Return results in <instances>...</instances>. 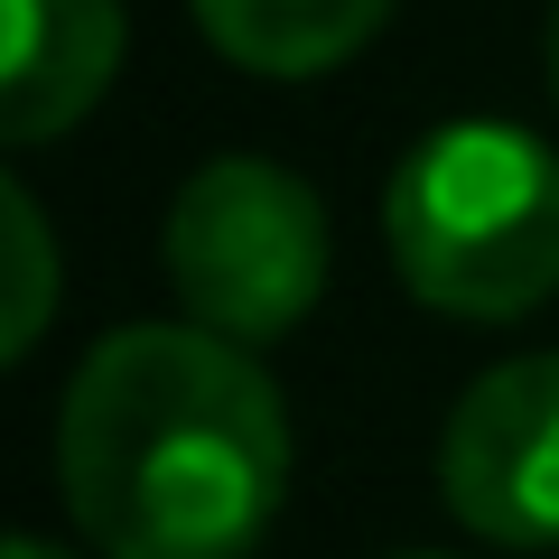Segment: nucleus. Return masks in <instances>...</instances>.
Instances as JSON below:
<instances>
[{
    "mask_svg": "<svg viewBox=\"0 0 559 559\" xmlns=\"http://www.w3.org/2000/svg\"><path fill=\"white\" fill-rule=\"evenodd\" d=\"M289 495V401L215 326H112L57 401V503L103 559H252Z\"/></svg>",
    "mask_w": 559,
    "mask_h": 559,
    "instance_id": "nucleus-1",
    "label": "nucleus"
},
{
    "mask_svg": "<svg viewBox=\"0 0 559 559\" xmlns=\"http://www.w3.org/2000/svg\"><path fill=\"white\" fill-rule=\"evenodd\" d=\"M382 242L419 308L503 326L559 289V159L513 121H448L392 168Z\"/></svg>",
    "mask_w": 559,
    "mask_h": 559,
    "instance_id": "nucleus-2",
    "label": "nucleus"
},
{
    "mask_svg": "<svg viewBox=\"0 0 559 559\" xmlns=\"http://www.w3.org/2000/svg\"><path fill=\"white\" fill-rule=\"evenodd\" d=\"M168 289L234 345H280L326 289V205L280 159H205L168 205Z\"/></svg>",
    "mask_w": 559,
    "mask_h": 559,
    "instance_id": "nucleus-3",
    "label": "nucleus"
},
{
    "mask_svg": "<svg viewBox=\"0 0 559 559\" xmlns=\"http://www.w3.org/2000/svg\"><path fill=\"white\" fill-rule=\"evenodd\" d=\"M439 495L495 550H559V355L466 382L439 429Z\"/></svg>",
    "mask_w": 559,
    "mask_h": 559,
    "instance_id": "nucleus-4",
    "label": "nucleus"
},
{
    "mask_svg": "<svg viewBox=\"0 0 559 559\" xmlns=\"http://www.w3.org/2000/svg\"><path fill=\"white\" fill-rule=\"evenodd\" d=\"M121 66V0H10L0 47V131L10 150L75 131Z\"/></svg>",
    "mask_w": 559,
    "mask_h": 559,
    "instance_id": "nucleus-5",
    "label": "nucleus"
},
{
    "mask_svg": "<svg viewBox=\"0 0 559 559\" xmlns=\"http://www.w3.org/2000/svg\"><path fill=\"white\" fill-rule=\"evenodd\" d=\"M392 20V0H197V28L252 75H326L373 28Z\"/></svg>",
    "mask_w": 559,
    "mask_h": 559,
    "instance_id": "nucleus-6",
    "label": "nucleus"
},
{
    "mask_svg": "<svg viewBox=\"0 0 559 559\" xmlns=\"http://www.w3.org/2000/svg\"><path fill=\"white\" fill-rule=\"evenodd\" d=\"M0 224H10V326H0V355H28L47 336V308H57V242H47V215L20 178L0 187Z\"/></svg>",
    "mask_w": 559,
    "mask_h": 559,
    "instance_id": "nucleus-7",
    "label": "nucleus"
},
{
    "mask_svg": "<svg viewBox=\"0 0 559 559\" xmlns=\"http://www.w3.org/2000/svg\"><path fill=\"white\" fill-rule=\"evenodd\" d=\"M0 559H75V550H57V540H28V532H20V540H10Z\"/></svg>",
    "mask_w": 559,
    "mask_h": 559,
    "instance_id": "nucleus-8",
    "label": "nucleus"
},
{
    "mask_svg": "<svg viewBox=\"0 0 559 559\" xmlns=\"http://www.w3.org/2000/svg\"><path fill=\"white\" fill-rule=\"evenodd\" d=\"M550 94H559V0H550Z\"/></svg>",
    "mask_w": 559,
    "mask_h": 559,
    "instance_id": "nucleus-9",
    "label": "nucleus"
}]
</instances>
